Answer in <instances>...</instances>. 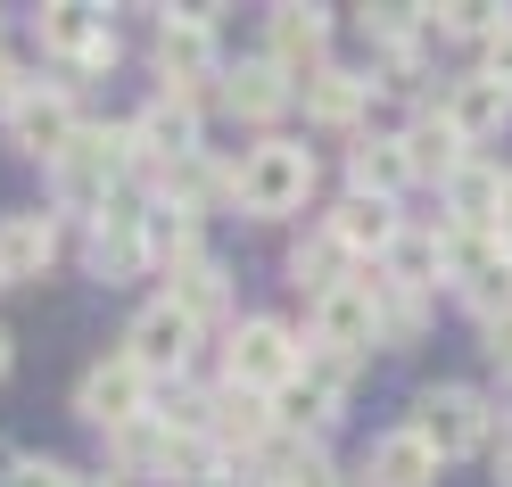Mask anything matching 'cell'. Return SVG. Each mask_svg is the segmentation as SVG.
<instances>
[{
	"label": "cell",
	"instance_id": "cell-1",
	"mask_svg": "<svg viewBox=\"0 0 512 487\" xmlns=\"http://www.w3.org/2000/svg\"><path fill=\"white\" fill-rule=\"evenodd\" d=\"M306 199H314V149L306 141H256V149H240V190H232L240 215L281 223V215H298Z\"/></svg>",
	"mask_w": 512,
	"mask_h": 487
},
{
	"label": "cell",
	"instance_id": "cell-2",
	"mask_svg": "<svg viewBox=\"0 0 512 487\" xmlns=\"http://www.w3.org/2000/svg\"><path fill=\"white\" fill-rule=\"evenodd\" d=\"M124 174H133V133H124V124H83V133L67 141V157L50 166L58 199L91 207V215H100L108 199H124Z\"/></svg>",
	"mask_w": 512,
	"mask_h": 487
},
{
	"label": "cell",
	"instance_id": "cell-3",
	"mask_svg": "<svg viewBox=\"0 0 512 487\" xmlns=\"http://www.w3.org/2000/svg\"><path fill=\"white\" fill-rule=\"evenodd\" d=\"M298 372H306V347H298L290 322H273V314H240L232 322V339H223V380L273 397V388H290Z\"/></svg>",
	"mask_w": 512,
	"mask_h": 487
},
{
	"label": "cell",
	"instance_id": "cell-4",
	"mask_svg": "<svg viewBox=\"0 0 512 487\" xmlns=\"http://www.w3.org/2000/svg\"><path fill=\"white\" fill-rule=\"evenodd\" d=\"M413 438H422L438 463H463V454H479L496 438V413H488V397L479 388H455V380H438V388H422L413 397V421H405Z\"/></svg>",
	"mask_w": 512,
	"mask_h": 487
},
{
	"label": "cell",
	"instance_id": "cell-5",
	"mask_svg": "<svg viewBox=\"0 0 512 487\" xmlns=\"http://www.w3.org/2000/svg\"><path fill=\"white\" fill-rule=\"evenodd\" d=\"M149 405H157V380H149L124 347L100 355V364L75 380V413H83L100 438H116V430H133V421H149Z\"/></svg>",
	"mask_w": 512,
	"mask_h": 487
},
{
	"label": "cell",
	"instance_id": "cell-6",
	"mask_svg": "<svg viewBox=\"0 0 512 487\" xmlns=\"http://www.w3.org/2000/svg\"><path fill=\"white\" fill-rule=\"evenodd\" d=\"M83 265L91 281H133L149 273L157 256H149V199H108L100 215L83 223Z\"/></svg>",
	"mask_w": 512,
	"mask_h": 487
},
{
	"label": "cell",
	"instance_id": "cell-7",
	"mask_svg": "<svg viewBox=\"0 0 512 487\" xmlns=\"http://www.w3.org/2000/svg\"><path fill=\"white\" fill-rule=\"evenodd\" d=\"M314 347L356 355V364L364 347H380V265H356L331 298H314Z\"/></svg>",
	"mask_w": 512,
	"mask_h": 487
},
{
	"label": "cell",
	"instance_id": "cell-8",
	"mask_svg": "<svg viewBox=\"0 0 512 487\" xmlns=\"http://www.w3.org/2000/svg\"><path fill=\"white\" fill-rule=\"evenodd\" d=\"M133 133V166L141 174H166V166H190V157L207 149V124H199V100H174V91H157V100L124 124Z\"/></svg>",
	"mask_w": 512,
	"mask_h": 487
},
{
	"label": "cell",
	"instance_id": "cell-9",
	"mask_svg": "<svg viewBox=\"0 0 512 487\" xmlns=\"http://www.w3.org/2000/svg\"><path fill=\"white\" fill-rule=\"evenodd\" d=\"M157 83L174 100H199V83H223L215 67V9H174L157 25Z\"/></svg>",
	"mask_w": 512,
	"mask_h": 487
},
{
	"label": "cell",
	"instance_id": "cell-10",
	"mask_svg": "<svg viewBox=\"0 0 512 487\" xmlns=\"http://www.w3.org/2000/svg\"><path fill=\"white\" fill-rule=\"evenodd\" d=\"M0 124H9V149H25V157H42V166H58V157H67V141L83 133V116H75V83H34Z\"/></svg>",
	"mask_w": 512,
	"mask_h": 487
},
{
	"label": "cell",
	"instance_id": "cell-11",
	"mask_svg": "<svg viewBox=\"0 0 512 487\" xmlns=\"http://www.w3.org/2000/svg\"><path fill=\"white\" fill-rule=\"evenodd\" d=\"M124 355H133L149 380H182L190 355H199V322H190L182 306H166V298H149L133 314V331H124Z\"/></svg>",
	"mask_w": 512,
	"mask_h": 487
},
{
	"label": "cell",
	"instance_id": "cell-12",
	"mask_svg": "<svg viewBox=\"0 0 512 487\" xmlns=\"http://www.w3.org/2000/svg\"><path fill=\"white\" fill-rule=\"evenodd\" d=\"M265 58L290 83H314V75L331 67V9H314V0H306V9H298V0H290V9H273L265 17Z\"/></svg>",
	"mask_w": 512,
	"mask_h": 487
},
{
	"label": "cell",
	"instance_id": "cell-13",
	"mask_svg": "<svg viewBox=\"0 0 512 487\" xmlns=\"http://www.w3.org/2000/svg\"><path fill=\"white\" fill-rule=\"evenodd\" d=\"M438 116H446V124H455V133L479 149V141H496L504 124H512V91H504L488 67H479V75H455V83L438 91Z\"/></svg>",
	"mask_w": 512,
	"mask_h": 487
},
{
	"label": "cell",
	"instance_id": "cell-14",
	"mask_svg": "<svg viewBox=\"0 0 512 487\" xmlns=\"http://www.w3.org/2000/svg\"><path fill=\"white\" fill-rule=\"evenodd\" d=\"M397 149H405V174H413V182H438V190L471 166V141H463L438 108H422V116H413L405 133H397Z\"/></svg>",
	"mask_w": 512,
	"mask_h": 487
},
{
	"label": "cell",
	"instance_id": "cell-15",
	"mask_svg": "<svg viewBox=\"0 0 512 487\" xmlns=\"http://www.w3.org/2000/svg\"><path fill=\"white\" fill-rule=\"evenodd\" d=\"M50 256H58V215L42 207H17V215H0V281H42L50 273Z\"/></svg>",
	"mask_w": 512,
	"mask_h": 487
},
{
	"label": "cell",
	"instance_id": "cell-16",
	"mask_svg": "<svg viewBox=\"0 0 512 487\" xmlns=\"http://www.w3.org/2000/svg\"><path fill=\"white\" fill-rule=\"evenodd\" d=\"M323 232L347 248V256H372V265H380V256H389L397 248V232H405V215L389 207V199H356V190H347V199L323 215Z\"/></svg>",
	"mask_w": 512,
	"mask_h": 487
},
{
	"label": "cell",
	"instance_id": "cell-17",
	"mask_svg": "<svg viewBox=\"0 0 512 487\" xmlns=\"http://www.w3.org/2000/svg\"><path fill=\"white\" fill-rule=\"evenodd\" d=\"M290 100H298V83L281 75L273 58H240V67H223V108L248 116V124H273Z\"/></svg>",
	"mask_w": 512,
	"mask_h": 487
},
{
	"label": "cell",
	"instance_id": "cell-18",
	"mask_svg": "<svg viewBox=\"0 0 512 487\" xmlns=\"http://www.w3.org/2000/svg\"><path fill=\"white\" fill-rule=\"evenodd\" d=\"M364 487H438V454L413 430H380L364 446Z\"/></svg>",
	"mask_w": 512,
	"mask_h": 487
},
{
	"label": "cell",
	"instance_id": "cell-19",
	"mask_svg": "<svg viewBox=\"0 0 512 487\" xmlns=\"http://www.w3.org/2000/svg\"><path fill=\"white\" fill-rule=\"evenodd\" d=\"M174 454H182V438H174L157 413L108 438V463H116V479H157V487H166V479H174Z\"/></svg>",
	"mask_w": 512,
	"mask_h": 487
},
{
	"label": "cell",
	"instance_id": "cell-20",
	"mask_svg": "<svg viewBox=\"0 0 512 487\" xmlns=\"http://www.w3.org/2000/svg\"><path fill=\"white\" fill-rule=\"evenodd\" d=\"M166 306H182V314L207 331V322L232 306V273H223L207 248H199V256H182V265H166Z\"/></svg>",
	"mask_w": 512,
	"mask_h": 487
},
{
	"label": "cell",
	"instance_id": "cell-21",
	"mask_svg": "<svg viewBox=\"0 0 512 487\" xmlns=\"http://www.w3.org/2000/svg\"><path fill=\"white\" fill-rule=\"evenodd\" d=\"M298 100H306V124H331V133H347V124H364V108H372V75H356V67H323L314 83H298Z\"/></svg>",
	"mask_w": 512,
	"mask_h": 487
},
{
	"label": "cell",
	"instance_id": "cell-22",
	"mask_svg": "<svg viewBox=\"0 0 512 487\" xmlns=\"http://www.w3.org/2000/svg\"><path fill=\"white\" fill-rule=\"evenodd\" d=\"M405 182H413V174H405L397 133H372V141L347 149V190H356V199H389V207H397V190H405Z\"/></svg>",
	"mask_w": 512,
	"mask_h": 487
},
{
	"label": "cell",
	"instance_id": "cell-23",
	"mask_svg": "<svg viewBox=\"0 0 512 487\" xmlns=\"http://www.w3.org/2000/svg\"><path fill=\"white\" fill-rule=\"evenodd\" d=\"M100 34H108V9H83V0H50L42 9V50L67 58V67H83Z\"/></svg>",
	"mask_w": 512,
	"mask_h": 487
},
{
	"label": "cell",
	"instance_id": "cell-24",
	"mask_svg": "<svg viewBox=\"0 0 512 487\" xmlns=\"http://www.w3.org/2000/svg\"><path fill=\"white\" fill-rule=\"evenodd\" d=\"M347 273H356V256H347L331 232H306V240L290 248V281L306 289V298H331V289H339Z\"/></svg>",
	"mask_w": 512,
	"mask_h": 487
},
{
	"label": "cell",
	"instance_id": "cell-25",
	"mask_svg": "<svg viewBox=\"0 0 512 487\" xmlns=\"http://www.w3.org/2000/svg\"><path fill=\"white\" fill-rule=\"evenodd\" d=\"M496 265H512V232H446V289H471Z\"/></svg>",
	"mask_w": 512,
	"mask_h": 487
},
{
	"label": "cell",
	"instance_id": "cell-26",
	"mask_svg": "<svg viewBox=\"0 0 512 487\" xmlns=\"http://www.w3.org/2000/svg\"><path fill=\"white\" fill-rule=\"evenodd\" d=\"M331 421H339V397L323 380L298 372L290 388H273V430H331Z\"/></svg>",
	"mask_w": 512,
	"mask_h": 487
},
{
	"label": "cell",
	"instance_id": "cell-27",
	"mask_svg": "<svg viewBox=\"0 0 512 487\" xmlns=\"http://www.w3.org/2000/svg\"><path fill=\"white\" fill-rule=\"evenodd\" d=\"M265 487H347L323 446H265Z\"/></svg>",
	"mask_w": 512,
	"mask_h": 487
},
{
	"label": "cell",
	"instance_id": "cell-28",
	"mask_svg": "<svg viewBox=\"0 0 512 487\" xmlns=\"http://www.w3.org/2000/svg\"><path fill=\"white\" fill-rule=\"evenodd\" d=\"M422 331H430V298L422 289H397L380 273V347H413Z\"/></svg>",
	"mask_w": 512,
	"mask_h": 487
},
{
	"label": "cell",
	"instance_id": "cell-29",
	"mask_svg": "<svg viewBox=\"0 0 512 487\" xmlns=\"http://www.w3.org/2000/svg\"><path fill=\"white\" fill-rule=\"evenodd\" d=\"M512 25V9H488V0H455V9H430V34L438 42H496Z\"/></svg>",
	"mask_w": 512,
	"mask_h": 487
},
{
	"label": "cell",
	"instance_id": "cell-30",
	"mask_svg": "<svg viewBox=\"0 0 512 487\" xmlns=\"http://www.w3.org/2000/svg\"><path fill=\"white\" fill-rule=\"evenodd\" d=\"M207 405H215V388H182V380H166V397H157L149 413L166 421L174 438H207Z\"/></svg>",
	"mask_w": 512,
	"mask_h": 487
},
{
	"label": "cell",
	"instance_id": "cell-31",
	"mask_svg": "<svg viewBox=\"0 0 512 487\" xmlns=\"http://www.w3.org/2000/svg\"><path fill=\"white\" fill-rule=\"evenodd\" d=\"M306 380H323L331 397L347 405V388H356V355H331V347H306Z\"/></svg>",
	"mask_w": 512,
	"mask_h": 487
},
{
	"label": "cell",
	"instance_id": "cell-32",
	"mask_svg": "<svg viewBox=\"0 0 512 487\" xmlns=\"http://www.w3.org/2000/svg\"><path fill=\"white\" fill-rule=\"evenodd\" d=\"M9 487H83V471H67V463H50V454H17V471H9Z\"/></svg>",
	"mask_w": 512,
	"mask_h": 487
},
{
	"label": "cell",
	"instance_id": "cell-33",
	"mask_svg": "<svg viewBox=\"0 0 512 487\" xmlns=\"http://www.w3.org/2000/svg\"><path fill=\"white\" fill-rule=\"evenodd\" d=\"M479 355H488L496 372H512V314H496V322H479Z\"/></svg>",
	"mask_w": 512,
	"mask_h": 487
},
{
	"label": "cell",
	"instance_id": "cell-34",
	"mask_svg": "<svg viewBox=\"0 0 512 487\" xmlns=\"http://www.w3.org/2000/svg\"><path fill=\"white\" fill-rule=\"evenodd\" d=\"M25 91H34V83H25V67H17L9 50H0V116H9V108L25 100Z\"/></svg>",
	"mask_w": 512,
	"mask_h": 487
},
{
	"label": "cell",
	"instance_id": "cell-35",
	"mask_svg": "<svg viewBox=\"0 0 512 487\" xmlns=\"http://www.w3.org/2000/svg\"><path fill=\"white\" fill-rule=\"evenodd\" d=\"M488 75H496V83H504V91H512V25H504V34H496V42H488Z\"/></svg>",
	"mask_w": 512,
	"mask_h": 487
},
{
	"label": "cell",
	"instance_id": "cell-36",
	"mask_svg": "<svg viewBox=\"0 0 512 487\" xmlns=\"http://www.w3.org/2000/svg\"><path fill=\"white\" fill-rule=\"evenodd\" d=\"M496 479L512 487V421H504V446H496Z\"/></svg>",
	"mask_w": 512,
	"mask_h": 487
},
{
	"label": "cell",
	"instance_id": "cell-37",
	"mask_svg": "<svg viewBox=\"0 0 512 487\" xmlns=\"http://www.w3.org/2000/svg\"><path fill=\"white\" fill-rule=\"evenodd\" d=\"M504 232H512V166H504Z\"/></svg>",
	"mask_w": 512,
	"mask_h": 487
},
{
	"label": "cell",
	"instance_id": "cell-38",
	"mask_svg": "<svg viewBox=\"0 0 512 487\" xmlns=\"http://www.w3.org/2000/svg\"><path fill=\"white\" fill-rule=\"evenodd\" d=\"M0 380H9V331H0Z\"/></svg>",
	"mask_w": 512,
	"mask_h": 487
},
{
	"label": "cell",
	"instance_id": "cell-39",
	"mask_svg": "<svg viewBox=\"0 0 512 487\" xmlns=\"http://www.w3.org/2000/svg\"><path fill=\"white\" fill-rule=\"evenodd\" d=\"M83 487H124V479H108V471H100V479H83Z\"/></svg>",
	"mask_w": 512,
	"mask_h": 487
},
{
	"label": "cell",
	"instance_id": "cell-40",
	"mask_svg": "<svg viewBox=\"0 0 512 487\" xmlns=\"http://www.w3.org/2000/svg\"><path fill=\"white\" fill-rule=\"evenodd\" d=\"M0 289H9V281H0Z\"/></svg>",
	"mask_w": 512,
	"mask_h": 487
}]
</instances>
